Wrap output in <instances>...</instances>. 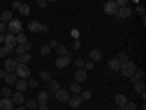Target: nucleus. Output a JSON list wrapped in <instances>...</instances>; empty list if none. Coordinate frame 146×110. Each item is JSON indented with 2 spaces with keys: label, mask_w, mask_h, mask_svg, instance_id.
<instances>
[{
  "label": "nucleus",
  "mask_w": 146,
  "mask_h": 110,
  "mask_svg": "<svg viewBox=\"0 0 146 110\" xmlns=\"http://www.w3.org/2000/svg\"><path fill=\"white\" fill-rule=\"evenodd\" d=\"M135 70H136V65L133 63V62H130V60H127V62L120 65V72L123 73V76L130 78L133 73H135Z\"/></svg>",
  "instance_id": "f257e3e1"
},
{
  "label": "nucleus",
  "mask_w": 146,
  "mask_h": 110,
  "mask_svg": "<svg viewBox=\"0 0 146 110\" xmlns=\"http://www.w3.org/2000/svg\"><path fill=\"white\" fill-rule=\"evenodd\" d=\"M15 75L19 76V78H29L31 69H29L27 65H23V63H18V66H16V69H15Z\"/></svg>",
  "instance_id": "f03ea898"
},
{
  "label": "nucleus",
  "mask_w": 146,
  "mask_h": 110,
  "mask_svg": "<svg viewBox=\"0 0 146 110\" xmlns=\"http://www.w3.org/2000/svg\"><path fill=\"white\" fill-rule=\"evenodd\" d=\"M72 62V54L70 53H67L66 56H60L57 60H56V66L58 68V69H64V68H67V65Z\"/></svg>",
  "instance_id": "7ed1b4c3"
},
{
  "label": "nucleus",
  "mask_w": 146,
  "mask_h": 110,
  "mask_svg": "<svg viewBox=\"0 0 146 110\" xmlns=\"http://www.w3.org/2000/svg\"><path fill=\"white\" fill-rule=\"evenodd\" d=\"M131 13H133V10H131V7H129V6H121V7H118V10H117V16H120L121 19H127V18H130L131 16Z\"/></svg>",
  "instance_id": "20e7f679"
},
{
  "label": "nucleus",
  "mask_w": 146,
  "mask_h": 110,
  "mask_svg": "<svg viewBox=\"0 0 146 110\" xmlns=\"http://www.w3.org/2000/svg\"><path fill=\"white\" fill-rule=\"evenodd\" d=\"M22 31V23L19 19H12L9 22V32L10 34H18Z\"/></svg>",
  "instance_id": "39448f33"
},
{
  "label": "nucleus",
  "mask_w": 146,
  "mask_h": 110,
  "mask_svg": "<svg viewBox=\"0 0 146 110\" xmlns=\"http://www.w3.org/2000/svg\"><path fill=\"white\" fill-rule=\"evenodd\" d=\"M54 95H56V100L57 101H60V103H67L69 101V99H70V95H69V93L66 91V90H57L56 93H54Z\"/></svg>",
  "instance_id": "423d86ee"
},
{
  "label": "nucleus",
  "mask_w": 146,
  "mask_h": 110,
  "mask_svg": "<svg viewBox=\"0 0 146 110\" xmlns=\"http://www.w3.org/2000/svg\"><path fill=\"white\" fill-rule=\"evenodd\" d=\"M117 10H118V6L115 5L114 0H111V2H107V3L104 5V12H105L107 15H115Z\"/></svg>",
  "instance_id": "0eeeda50"
},
{
  "label": "nucleus",
  "mask_w": 146,
  "mask_h": 110,
  "mask_svg": "<svg viewBox=\"0 0 146 110\" xmlns=\"http://www.w3.org/2000/svg\"><path fill=\"white\" fill-rule=\"evenodd\" d=\"M12 101H13V104H18V106H22L23 103H25V97H23V94L21 91H16L12 94Z\"/></svg>",
  "instance_id": "6e6552de"
},
{
  "label": "nucleus",
  "mask_w": 146,
  "mask_h": 110,
  "mask_svg": "<svg viewBox=\"0 0 146 110\" xmlns=\"http://www.w3.org/2000/svg\"><path fill=\"white\" fill-rule=\"evenodd\" d=\"M16 66H18V62H16L15 59H6V62H5V69H6L7 73L15 72Z\"/></svg>",
  "instance_id": "1a4fd4ad"
},
{
  "label": "nucleus",
  "mask_w": 146,
  "mask_h": 110,
  "mask_svg": "<svg viewBox=\"0 0 146 110\" xmlns=\"http://www.w3.org/2000/svg\"><path fill=\"white\" fill-rule=\"evenodd\" d=\"M0 110H13V101L7 97H3L0 100Z\"/></svg>",
  "instance_id": "9d476101"
},
{
  "label": "nucleus",
  "mask_w": 146,
  "mask_h": 110,
  "mask_svg": "<svg viewBox=\"0 0 146 110\" xmlns=\"http://www.w3.org/2000/svg\"><path fill=\"white\" fill-rule=\"evenodd\" d=\"M143 79H145V70H143V69H136L135 73L130 76V81H131L133 84H136L137 81H143Z\"/></svg>",
  "instance_id": "9b49d317"
},
{
  "label": "nucleus",
  "mask_w": 146,
  "mask_h": 110,
  "mask_svg": "<svg viewBox=\"0 0 146 110\" xmlns=\"http://www.w3.org/2000/svg\"><path fill=\"white\" fill-rule=\"evenodd\" d=\"M12 19H13V13H12V10H5L2 12V15H0V22L2 23H9Z\"/></svg>",
  "instance_id": "f8f14e48"
},
{
  "label": "nucleus",
  "mask_w": 146,
  "mask_h": 110,
  "mask_svg": "<svg viewBox=\"0 0 146 110\" xmlns=\"http://www.w3.org/2000/svg\"><path fill=\"white\" fill-rule=\"evenodd\" d=\"M5 44H6V47H13L15 48V46H16V37H15V34H6V37H5Z\"/></svg>",
  "instance_id": "ddd939ff"
},
{
  "label": "nucleus",
  "mask_w": 146,
  "mask_h": 110,
  "mask_svg": "<svg viewBox=\"0 0 146 110\" xmlns=\"http://www.w3.org/2000/svg\"><path fill=\"white\" fill-rule=\"evenodd\" d=\"M82 99H80V95L79 94H75V95H73V97H70V99H69V104L73 107V109H78L80 104H82Z\"/></svg>",
  "instance_id": "4468645a"
},
{
  "label": "nucleus",
  "mask_w": 146,
  "mask_h": 110,
  "mask_svg": "<svg viewBox=\"0 0 146 110\" xmlns=\"http://www.w3.org/2000/svg\"><path fill=\"white\" fill-rule=\"evenodd\" d=\"M16 90L18 91H27V88H28V81H27V78H21V79H18L16 81Z\"/></svg>",
  "instance_id": "2eb2a0df"
},
{
  "label": "nucleus",
  "mask_w": 146,
  "mask_h": 110,
  "mask_svg": "<svg viewBox=\"0 0 146 110\" xmlns=\"http://www.w3.org/2000/svg\"><path fill=\"white\" fill-rule=\"evenodd\" d=\"M75 79H76L78 84L85 82V81H86V72H85L83 69H78L76 73H75Z\"/></svg>",
  "instance_id": "dca6fc26"
},
{
  "label": "nucleus",
  "mask_w": 146,
  "mask_h": 110,
  "mask_svg": "<svg viewBox=\"0 0 146 110\" xmlns=\"http://www.w3.org/2000/svg\"><path fill=\"white\" fill-rule=\"evenodd\" d=\"M48 97H50L48 91H41V93L38 94V97H36V103H38V104H47Z\"/></svg>",
  "instance_id": "f3484780"
},
{
  "label": "nucleus",
  "mask_w": 146,
  "mask_h": 110,
  "mask_svg": "<svg viewBox=\"0 0 146 110\" xmlns=\"http://www.w3.org/2000/svg\"><path fill=\"white\" fill-rule=\"evenodd\" d=\"M31 59H32V56L27 52V53H23V54H21V56H18L15 60L18 63H23V65H27L28 62H31Z\"/></svg>",
  "instance_id": "a211bd4d"
},
{
  "label": "nucleus",
  "mask_w": 146,
  "mask_h": 110,
  "mask_svg": "<svg viewBox=\"0 0 146 110\" xmlns=\"http://www.w3.org/2000/svg\"><path fill=\"white\" fill-rule=\"evenodd\" d=\"M57 90H60V84L56 79H50V81H48V94H50V93L54 94Z\"/></svg>",
  "instance_id": "6ab92c4d"
},
{
  "label": "nucleus",
  "mask_w": 146,
  "mask_h": 110,
  "mask_svg": "<svg viewBox=\"0 0 146 110\" xmlns=\"http://www.w3.org/2000/svg\"><path fill=\"white\" fill-rule=\"evenodd\" d=\"M101 57H102V53L98 50V48H94V50H91L89 59L92 60V62H98V60H101Z\"/></svg>",
  "instance_id": "aec40b11"
},
{
  "label": "nucleus",
  "mask_w": 146,
  "mask_h": 110,
  "mask_svg": "<svg viewBox=\"0 0 146 110\" xmlns=\"http://www.w3.org/2000/svg\"><path fill=\"white\" fill-rule=\"evenodd\" d=\"M28 30L32 32H41V23L36 22V21H31L28 23Z\"/></svg>",
  "instance_id": "412c9836"
},
{
  "label": "nucleus",
  "mask_w": 146,
  "mask_h": 110,
  "mask_svg": "<svg viewBox=\"0 0 146 110\" xmlns=\"http://www.w3.org/2000/svg\"><path fill=\"white\" fill-rule=\"evenodd\" d=\"M120 65H121V63L118 62L117 59H111V60L108 62V68L111 69V70H114V72H118V70H120Z\"/></svg>",
  "instance_id": "4be33fe9"
},
{
  "label": "nucleus",
  "mask_w": 146,
  "mask_h": 110,
  "mask_svg": "<svg viewBox=\"0 0 146 110\" xmlns=\"http://www.w3.org/2000/svg\"><path fill=\"white\" fill-rule=\"evenodd\" d=\"M127 103V97L124 94H117L115 95V104L120 107V106H126Z\"/></svg>",
  "instance_id": "5701e85b"
},
{
  "label": "nucleus",
  "mask_w": 146,
  "mask_h": 110,
  "mask_svg": "<svg viewBox=\"0 0 146 110\" xmlns=\"http://www.w3.org/2000/svg\"><path fill=\"white\" fill-rule=\"evenodd\" d=\"M5 81H6L9 85H13V84H16V81H18V76L15 75V72H12V73H6Z\"/></svg>",
  "instance_id": "b1692460"
},
{
  "label": "nucleus",
  "mask_w": 146,
  "mask_h": 110,
  "mask_svg": "<svg viewBox=\"0 0 146 110\" xmlns=\"http://www.w3.org/2000/svg\"><path fill=\"white\" fill-rule=\"evenodd\" d=\"M15 37H16V44H25V43L28 41V38H27V35L23 34L22 31H21V32H18V34H16Z\"/></svg>",
  "instance_id": "393cba45"
},
{
  "label": "nucleus",
  "mask_w": 146,
  "mask_h": 110,
  "mask_svg": "<svg viewBox=\"0 0 146 110\" xmlns=\"http://www.w3.org/2000/svg\"><path fill=\"white\" fill-rule=\"evenodd\" d=\"M19 12H21V15H23V16H28V15H29V12H31L29 5H27V3H22V5H21V7H19Z\"/></svg>",
  "instance_id": "a878e982"
},
{
  "label": "nucleus",
  "mask_w": 146,
  "mask_h": 110,
  "mask_svg": "<svg viewBox=\"0 0 146 110\" xmlns=\"http://www.w3.org/2000/svg\"><path fill=\"white\" fill-rule=\"evenodd\" d=\"M135 91L139 93V94H142L145 91V81H137L135 84Z\"/></svg>",
  "instance_id": "bb28decb"
},
{
  "label": "nucleus",
  "mask_w": 146,
  "mask_h": 110,
  "mask_svg": "<svg viewBox=\"0 0 146 110\" xmlns=\"http://www.w3.org/2000/svg\"><path fill=\"white\" fill-rule=\"evenodd\" d=\"M70 91H72L73 94H80V91H82V88H80V84H78V82H73V84H70Z\"/></svg>",
  "instance_id": "cd10ccee"
},
{
  "label": "nucleus",
  "mask_w": 146,
  "mask_h": 110,
  "mask_svg": "<svg viewBox=\"0 0 146 110\" xmlns=\"http://www.w3.org/2000/svg\"><path fill=\"white\" fill-rule=\"evenodd\" d=\"M115 59L118 60L120 63H124V62H127V60H129V54H127V53H124V52H120V53L117 54V57H115Z\"/></svg>",
  "instance_id": "c85d7f7f"
},
{
  "label": "nucleus",
  "mask_w": 146,
  "mask_h": 110,
  "mask_svg": "<svg viewBox=\"0 0 146 110\" xmlns=\"http://www.w3.org/2000/svg\"><path fill=\"white\" fill-rule=\"evenodd\" d=\"M40 78H41L44 82H48V81L51 79V73L47 72V70H41V72H40Z\"/></svg>",
  "instance_id": "c756f323"
},
{
  "label": "nucleus",
  "mask_w": 146,
  "mask_h": 110,
  "mask_svg": "<svg viewBox=\"0 0 146 110\" xmlns=\"http://www.w3.org/2000/svg\"><path fill=\"white\" fill-rule=\"evenodd\" d=\"M40 52H41V54H42V56H48V54L51 53V47L48 46V44H44V46L40 48Z\"/></svg>",
  "instance_id": "7c9ffc66"
},
{
  "label": "nucleus",
  "mask_w": 146,
  "mask_h": 110,
  "mask_svg": "<svg viewBox=\"0 0 146 110\" xmlns=\"http://www.w3.org/2000/svg\"><path fill=\"white\" fill-rule=\"evenodd\" d=\"M0 93H2V95H3V97H7V99H10V97H12V94H13V93H12V90H10L9 87H5V88H2V90H0Z\"/></svg>",
  "instance_id": "2f4dec72"
},
{
  "label": "nucleus",
  "mask_w": 146,
  "mask_h": 110,
  "mask_svg": "<svg viewBox=\"0 0 146 110\" xmlns=\"http://www.w3.org/2000/svg\"><path fill=\"white\" fill-rule=\"evenodd\" d=\"M56 48H57V53H58L60 56H66V54L69 53V52H67V47H66V46H57Z\"/></svg>",
  "instance_id": "473e14b6"
},
{
  "label": "nucleus",
  "mask_w": 146,
  "mask_h": 110,
  "mask_svg": "<svg viewBox=\"0 0 146 110\" xmlns=\"http://www.w3.org/2000/svg\"><path fill=\"white\" fill-rule=\"evenodd\" d=\"M25 103H27V109H36L38 107V103H36V100H34V99H31Z\"/></svg>",
  "instance_id": "72a5a7b5"
},
{
  "label": "nucleus",
  "mask_w": 146,
  "mask_h": 110,
  "mask_svg": "<svg viewBox=\"0 0 146 110\" xmlns=\"http://www.w3.org/2000/svg\"><path fill=\"white\" fill-rule=\"evenodd\" d=\"M15 53H16L18 56H21V54H23V53H27V50H25V47H23V44H18V47L15 48Z\"/></svg>",
  "instance_id": "f704fd0d"
},
{
  "label": "nucleus",
  "mask_w": 146,
  "mask_h": 110,
  "mask_svg": "<svg viewBox=\"0 0 146 110\" xmlns=\"http://www.w3.org/2000/svg\"><path fill=\"white\" fill-rule=\"evenodd\" d=\"M80 99H82V100L91 99V93H89V91H80Z\"/></svg>",
  "instance_id": "c9c22d12"
},
{
  "label": "nucleus",
  "mask_w": 146,
  "mask_h": 110,
  "mask_svg": "<svg viewBox=\"0 0 146 110\" xmlns=\"http://www.w3.org/2000/svg\"><path fill=\"white\" fill-rule=\"evenodd\" d=\"M75 66H76L78 69H82V68L85 66V62H83L82 59H76V60H75Z\"/></svg>",
  "instance_id": "e433bc0d"
},
{
  "label": "nucleus",
  "mask_w": 146,
  "mask_h": 110,
  "mask_svg": "<svg viewBox=\"0 0 146 110\" xmlns=\"http://www.w3.org/2000/svg\"><path fill=\"white\" fill-rule=\"evenodd\" d=\"M36 5H38V7H41V9H45L48 2H47V0H36Z\"/></svg>",
  "instance_id": "4c0bfd02"
},
{
  "label": "nucleus",
  "mask_w": 146,
  "mask_h": 110,
  "mask_svg": "<svg viewBox=\"0 0 146 110\" xmlns=\"http://www.w3.org/2000/svg\"><path fill=\"white\" fill-rule=\"evenodd\" d=\"M28 85H29L31 88H36V87H38V81L32 78V79H29V81H28Z\"/></svg>",
  "instance_id": "58836bf2"
},
{
  "label": "nucleus",
  "mask_w": 146,
  "mask_h": 110,
  "mask_svg": "<svg viewBox=\"0 0 146 110\" xmlns=\"http://www.w3.org/2000/svg\"><path fill=\"white\" fill-rule=\"evenodd\" d=\"M124 110H136V104L135 103H126V106H124Z\"/></svg>",
  "instance_id": "ea45409f"
},
{
  "label": "nucleus",
  "mask_w": 146,
  "mask_h": 110,
  "mask_svg": "<svg viewBox=\"0 0 146 110\" xmlns=\"http://www.w3.org/2000/svg\"><path fill=\"white\" fill-rule=\"evenodd\" d=\"M114 2H115V5H117L118 7H121V6H127L129 0H114Z\"/></svg>",
  "instance_id": "a19ab883"
},
{
  "label": "nucleus",
  "mask_w": 146,
  "mask_h": 110,
  "mask_svg": "<svg viewBox=\"0 0 146 110\" xmlns=\"http://www.w3.org/2000/svg\"><path fill=\"white\" fill-rule=\"evenodd\" d=\"M136 10H137L139 15H145V6L143 5H137V9Z\"/></svg>",
  "instance_id": "79ce46f5"
},
{
  "label": "nucleus",
  "mask_w": 146,
  "mask_h": 110,
  "mask_svg": "<svg viewBox=\"0 0 146 110\" xmlns=\"http://www.w3.org/2000/svg\"><path fill=\"white\" fill-rule=\"evenodd\" d=\"M21 2H16V0H15V2L13 3H12V9H15V10H19V7H21Z\"/></svg>",
  "instance_id": "37998d69"
},
{
  "label": "nucleus",
  "mask_w": 146,
  "mask_h": 110,
  "mask_svg": "<svg viewBox=\"0 0 146 110\" xmlns=\"http://www.w3.org/2000/svg\"><path fill=\"white\" fill-rule=\"evenodd\" d=\"M83 68H86L88 70L94 69V62H92V60H89V62H86V63H85V66H83Z\"/></svg>",
  "instance_id": "c03bdc74"
},
{
  "label": "nucleus",
  "mask_w": 146,
  "mask_h": 110,
  "mask_svg": "<svg viewBox=\"0 0 146 110\" xmlns=\"http://www.w3.org/2000/svg\"><path fill=\"white\" fill-rule=\"evenodd\" d=\"M80 47H82V44H80V41H79V40H76L75 43H73V48H75V50H79Z\"/></svg>",
  "instance_id": "a18cd8bd"
},
{
  "label": "nucleus",
  "mask_w": 146,
  "mask_h": 110,
  "mask_svg": "<svg viewBox=\"0 0 146 110\" xmlns=\"http://www.w3.org/2000/svg\"><path fill=\"white\" fill-rule=\"evenodd\" d=\"M79 34H80V32H79L78 30H73V31H72V35L75 37V38H79Z\"/></svg>",
  "instance_id": "49530a36"
},
{
  "label": "nucleus",
  "mask_w": 146,
  "mask_h": 110,
  "mask_svg": "<svg viewBox=\"0 0 146 110\" xmlns=\"http://www.w3.org/2000/svg\"><path fill=\"white\" fill-rule=\"evenodd\" d=\"M48 46H50V47L53 48V47H57V46H58V43H57L56 40H53V41H50V44H48Z\"/></svg>",
  "instance_id": "de8ad7c7"
},
{
  "label": "nucleus",
  "mask_w": 146,
  "mask_h": 110,
  "mask_svg": "<svg viewBox=\"0 0 146 110\" xmlns=\"http://www.w3.org/2000/svg\"><path fill=\"white\" fill-rule=\"evenodd\" d=\"M6 73H7L6 69H0V78H5V76H6Z\"/></svg>",
  "instance_id": "09e8293b"
},
{
  "label": "nucleus",
  "mask_w": 146,
  "mask_h": 110,
  "mask_svg": "<svg viewBox=\"0 0 146 110\" xmlns=\"http://www.w3.org/2000/svg\"><path fill=\"white\" fill-rule=\"evenodd\" d=\"M5 30H6V25H5V23H2V22H0V34H2V32H5Z\"/></svg>",
  "instance_id": "8fccbe9b"
},
{
  "label": "nucleus",
  "mask_w": 146,
  "mask_h": 110,
  "mask_svg": "<svg viewBox=\"0 0 146 110\" xmlns=\"http://www.w3.org/2000/svg\"><path fill=\"white\" fill-rule=\"evenodd\" d=\"M23 47H25V50H27V52H28V50H31V47H32V46H31V44H29V43H28V41H27V43H25V44H23Z\"/></svg>",
  "instance_id": "3c124183"
},
{
  "label": "nucleus",
  "mask_w": 146,
  "mask_h": 110,
  "mask_svg": "<svg viewBox=\"0 0 146 110\" xmlns=\"http://www.w3.org/2000/svg\"><path fill=\"white\" fill-rule=\"evenodd\" d=\"M38 110H48V107H47V104H40Z\"/></svg>",
  "instance_id": "603ef678"
},
{
  "label": "nucleus",
  "mask_w": 146,
  "mask_h": 110,
  "mask_svg": "<svg viewBox=\"0 0 146 110\" xmlns=\"http://www.w3.org/2000/svg\"><path fill=\"white\" fill-rule=\"evenodd\" d=\"M5 37H6V34H5V32L0 34V43H5Z\"/></svg>",
  "instance_id": "864d4df0"
},
{
  "label": "nucleus",
  "mask_w": 146,
  "mask_h": 110,
  "mask_svg": "<svg viewBox=\"0 0 146 110\" xmlns=\"http://www.w3.org/2000/svg\"><path fill=\"white\" fill-rule=\"evenodd\" d=\"M13 110H27V106H23V104H22V106H18V107L13 109Z\"/></svg>",
  "instance_id": "5fc2aeb1"
},
{
  "label": "nucleus",
  "mask_w": 146,
  "mask_h": 110,
  "mask_svg": "<svg viewBox=\"0 0 146 110\" xmlns=\"http://www.w3.org/2000/svg\"><path fill=\"white\" fill-rule=\"evenodd\" d=\"M41 31L47 32V31H48V25H41Z\"/></svg>",
  "instance_id": "6e6d98bb"
},
{
  "label": "nucleus",
  "mask_w": 146,
  "mask_h": 110,
  "mask_svg": "<svg viewBox=\"0 0 146 110\" xmlns=\"http://www.w3.org/2000/svg\"><path fill=\"white\" fill-rule=\"evenodd\" d=\"M118 110H124V106H120V107H118Z\"/></svg>",
  "instance_id": "4d7b16f0"
},
{
  "label": "nucleus",
  "mask_w": 146,
  "mask_h": 110,
  "mask_svg": "<svg viewBox=\"0 0 146 110\" xmlns=\"http://www.w3.org/2000/svg\"><path fill=\"white\" fill-rule=\"evenodd\" d=\"M47 2H57V0H47Z\"/></svg>",
  "instance_id": "13d9d810"
},
{
  "label": "nucleus",
  "mask_w": 146,
  "mask_h": 110,
  "mask_svg": "<svg viewBox=\"0 0 146 110\" xmlns=\"http://www.w3.org/2000/svg\"><path fill=\"white\" fill-rule=\"evenodd\" d=\"M142 110H145V104H143V106H142Z\"/></svg>",
  "instance_id": "bf43d9fd"
},
{
  "label": "nucleus",
  "mask_w": 146,
  "mask_h": 110,
  "mask_svg": "<svg viewBox=\"0 0 146 110\" xmlns=\"http://www.w3.org/2000/svg\"><path fill=\"white\" fill-rule=\"evenodd\" d=\"M107 2H111V0H107Z\"/></svg>",
  "instance_id": "052dcab7"
},
{
  "label": "nucleus",
  "mask_w": 146,
  "mask_h": 110,
  "mask_svg": "<svg viewBox=\"0 0 146 110\" xmlns=\"http://www.w3.org/2000/svg\"><path fill=\"white\" fill-rule=\"evenodd\" d=\"M0 95H2V93H0Z\"/></svg>",
  "instance_id": "680f3d73"
}]
</instances>
